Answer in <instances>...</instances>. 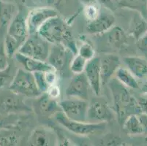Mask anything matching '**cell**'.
I'll return each instance as SVG.
<instances>
[{"instance_id": "31", "label": "cell", "mask_w": 147, "mask_h": 146, "mask_svg": "<svg viewBox=\"0 0 147 146\" xmlns=\"http://www.w3.org/2000/svg\"><path fill=\"white\" fill-rule=\"evenodd\" d=\"M83 12H84V16L88 21V22L95 19L100 13V9L98 8V7L94 5V3L84 5V11Z\"/></svg>"}, {"instance_id": "20", "label": "cell", "mask_w": 147, "mask_h": 146, "mask_svg": "<svg viewBox=\"0 0 147 146\" xmlns=\"http://www.w3.org/2000/svg\"><path fill=\"white\" fill-rule=\"evenodd\" d=\"M16 14V7L13 2L0 0V27L8 26Z\"/></svg>"}, {"instance_id": "10", "label": "cell", "mask_w": 147, "mask_h": 146, "mask_svg": "<svg viewBox=\"0 0 147 146\" xmlns=\"http://www.w3.org/2000/svg\"><path fill=\"white\" fill-rule=\"evenodd\" d=\"M113 110L105 102L96 101L89 104L87 110V122L108 123L114 120Z\"/></svg>"}, {"instance_id": "5", "label": "cell", "mask_w": 147, "mask_h": 146, "mask_svg": "<svg viewBox=\"0 0 147 146\" xmlns=\"http://www.w3.org/2000/svg\"><path fill=\"white\" fill-rule=\"evenodd\" d=\"M49 51V42L37 34L28 36L18 50L24 56L45 61H47Z\"/></svg>"}, {"instance_id": "26", "label": "cell", "mask_w": 147, "mask_h": 146, "mask_svg": "<svg viewBox=\"0 0 147 146\" xmlns=\"http://www.w3.org/2000/svg\"><path fill=\"white\" fill-rule=\"evenodd\" d=\"M4 45H5V51H6L7 55L8 56V58L10 59L18 52V48H20L21 44L16 39H15L12 36L7 34L5 41H4Z\"/></svg>"}, {"instance_id": "3", "label": "cell", "mask_w": 147, "mask_h": 146, "mask_svg": "<svg viewBox=\"0 0 147 146\" xmlns=\"http://www.w3.org/2000/svg\"><path fill=\"white\" fill-rule=\"evenodd\" d=\"M9 90L16 94L29 98H37L42 94L36 84L32 72L21 68L17 70L13 77Z\"/></svg>"}, {"instance_id": "12", "label": "cell", "mask_w": 147, "mask_h": 146, "mask_svg": "<svg viewBox=\"0 0 147 146\" xmlns=\"http://www.w3.org/2000/svg\"><path fill=\"white\" fill-rule=\"evenodd\" d=\"M4 96L0 101V112L7 115H15L18 112H32V108L24 102L19 95L13 93Z\"/></svg>"}, {"instance_id": "28", "label": "cell", "mask_w": 147, "mask_h": 146, "mask_svg": "<svg viewBox=\"0 0 147 146\" xmlns=\"http://www.w3.org/2000/svg\"><path fill=\"white\" fill-rule=\"evenodd\" d=\"M86 61L85 59L81 57L79 55H76L73 58L69 64V69L73 72V74L77 75L84 72V69L86 67Z\"/></svg>"}, {"instance_id": "44", "label": "cell", "mask_w": 147, "mask_h": 146, "mask_svg": "<svg viewBox=\"0 0 147 146\" xmlns=\"http://www.w3.org/2000/svg\"><path fill=\"white\" fill-rule=\"evenodd\" d=\"M5 1H10V2H13V0H5Z\"/></svg>"}, {"instance_id": "7", "label": "cell", "mask_w": 147, "mask_h": 146, "mask_svg": "<svg viewBox=\"0 0 147 146\" xmlns=\"http://www.w3.org/2000/svg\"><path fill=\"white\" fill-rule=\"evenodd\" d=\"M57 15L58 12L50 7H41L31 10L26 18L29 35L37 34V31L44 23Z\"/></svg>"}, {"instance_id": "42", "label": "cell", "mask_w": 147, "mask_h": 146, "mask_svg": "<svg viewBox=\"0 0 147 146\" xmlns=\"http://www.w3.org/2000/svg\"><path fill=\"white\" fill-rule=\"evenodd\" d=\"M80 2L84 5H90V4H93L94 2V0H80Z\"/></svg>"}, {"instance_id": "11", "label": "cell", "mask_w": 147, "mask_h": 146, "mask_svg": "<svg viewBox=\"0 0 147 146\" xmlns=\"http://www.w3.org/2000/svg\"><path fill=\"white\" fill-rule=\"evenodd\" d=\"M89 88L91 87L89 81L84 72H82L75 75L72 77L69 85L67 87L65 94L67 97L88 100Z\"/></svg>"}, {"instance_id": "17", "label": "cell", "mask_w": 147, "mask_h": 146, "mask_svg": "<svg viewBox=\"0 0 147 146\" xmlns=\"http://www.w3.org/2000/svg\"><path fill=\"white\" fill-rule=\"evenodd\" d=\"M37 108L38 112L43 116L54 115L57 112L61 110L59 104L55 99H53L46 93H42L37 97Z\"/></svg>"}, {"instance_id": "37", "label": "cell", "mask_w": 147, "mask_h": 146, "mask_svg": "<svg viewBox=\"0 0 147 146\" xmlns=\"http://www.w3.org/2000/svg\"><path fill=\"white\" fill-rule=\"evenodd\" d=\"M12 118L0 117V129H13L16 127V124L10 121Z\"/></svg>"}, {"instance_id": "2", "label": "cell", "mask_w": 147, "mask_h": 146, "mask_svg": "<svg viewBox=\"0 0 147 146\" xmlns=\"http://www.w3.org/2000/svg\"><path fill=\"white\" fill-rule=\"evenodd\" d=\"M108 83L113 97V109L119 124H122L130 115H138L142 112L138 102L131 96L126 86L117 79L112 77Z\"/></svg>"}, {"instance_id": "41", "label": "cell", "mask_w": 147, "mask_h": 146, "mask_svg": "<svg viewBox=\"0 0 147 146\" xmlns=\"http://www.w3.org/2000/svg\"><path fill=\"white\" fill-rule=\"evenodd\" d=\"M105 145H119L118 143H119V142L117 137H110L108 140L105 142Z\"/></svg>"}, {"instance_id": "25", "label": "cell", "mask_w": 147, "mask_h": 146, "mask_svg": "<svg viewBox=\"0 0 147 146\" xmlns=\"http://www.w3.org/2000/svg\"><path fill=\"white\" fill-rule=\"evenodd\" d=\"M147 32V25L139 15L134 16L130 26V33L138 40Z\"/></svg>"}, {"instance_id": "15", "label": "cell", "mask_w": 147, "mask_h": 146, "mask_svg": "<svg viewBox=\"0 0 147 146\" xmlns=\"http://www.w3.org/2000/svg\"><path fill=\"white\" fill-rule=\"evenodd\" d=\"M115 24L113 15L107 13H100L95 19L88 22L86 31L91 34H100L108 32Z\"/></svg>"}, {"instance_id": "23", "label": "cell", "mask_w": 147, "mask_h": 146, "mask_svg": "<svg viewBox=\"0 0 147 146\" xmlns=\"http://www.w3.org/2000/svg\"><path fill=\"white\" fill-rule=\"evenodd\" d=\"M115 74L117 76V80L125 86L130 88H139L138 83L136 77L129 72V69L119 67Z\"/></svg>"}, {"instance_id": "36", "label": "cell", "mask_w": 147, "mask_h": 146, "mask_svg": "<svg viewBox=\"0 0 147 146\" xmlns=\"http://www.w3.org/2000/svg\"><path fill=\"white\" fill-rule=\"evenodd\" d=\"M137 46L139 50L147 53V32L137 40Z\"/></svg>"}, {"instance_id": "29", "label": "cell", "mask_w": 147, "mask_h": 146, "mask_svg": "<svg viewBox=\"0 0 147 146\" xmlns=\"http://www.w3.org/2000/svg\"><path fill=\"white\" fill-rule=\"evenodd\" d=\"M78 54L86 61H89L95 57V50L94 47L89 42H84L78 50Z\"/></svg>"}, {"instance_id": "4", "label": "cell", "mask_w": 147, "mask_h": 146, "mask_svg": "<svg viewBox=\"0 0 147 146\" xmlns=\"http://www.w3.org/2000/svg\"><path fill=\"white\" fill-rule=\"evenodd\" d=\"M54 118L57 123L65 127L67 130L77 135L87 136L102 132L106 127L107 123H91L77 121L69 119L65 116L62 111L60 110L54 114Z\"/></svg>"}, {"instance_id": "8", "label": "cell", "mask_w": 147, "mask_h": 146, "mask_svg": "<svg viewBox=\"0 0 147 146\" xmlns=\"http://www.w3.org/2000/svg\"><path fill=\"white\" fill-rule=\"evenodd\" d=\"M70 53H73L62 44H53L50 48L47 59L48 63L56 72H62L66 69L68 64L69 65L73 59L70 57Z\"/></svg>"}, {"instance_id": "9", "label": "cell", "mask_w": 147, "mask_h": 146, "mask_svg": "<svg viewBox=\"0 0 147 146\" xmlns=\"http://www.w3.org/2000/svg\"><path fill=\"white\" fill-rule=\"evenodd\" d=\"M27 14L24 7H21L7 26V34L16 39L21 44L29 36L26 21Z\"/></svg>"}, {"instance_id": "22", "label": "cell", "mask_w": 147, "mask_h": 146, "mask_svg": "<svg viewBox=\"0 0 147 146\" xmlns=\"http://www.w3.org/2000/svg\"><path fill=\"white\" fill-rule=\"evenodd\" d=\"M123 129L129 135H142L143 129L138 115H130L122 124Z\"/></svg>"}, {"instance_id": "30", "label": "cell", "mask_w": 147, "mask_h": 146, "mask_svg": "<svg viewBox=\"0 0 147 146\" xmlns=\"http://www.w3.org/2000/svg\"><path fill=\"white\" fill-rule=\"evenodd\" d=\"M33 75H34L36 84L39 88V90L42 94L45 93L49 86L45 78V72H33Z\"/></svg>"}, {"instance_id": "14", "label": "cell", "mask_w": 147, "mask_h": 146, "mask_svg": "<svg viewBox=\"0 0 147 146\" xmlns=\"http://www.w3.org/2000/svg\"><path fill=\"white\" fill-rule=\"evenodd\" d=\"M100 64L101 82L102 85H105L120 67V59L117 55L105 54L100 58Z\"/></svg>"}, {"instance_id": "35", "label": "cell", "mask_w": 147, "mask_h": 146, "mask_svg": "<svg viewBox=\"0 0 147 146\" xmlns=\"http://www.w3.org/2000/svg\"><path fill=\"white\" fill-rule=\"evenodd\" d=\"M56 139H57V141H56V143H57V145H73V144H72V142L70 140H68V138L67 137H65V135L62 133H60L59 132L57 131L56 132Z\"/></svg>"}, {"instance_id": "16", "label": "cell", "mask_w": 147, "mask_h": 146, "mask_svg": "<svg viewBox=\"0 0 147 146\" xmlns=\"http://www.w3.org/2000/svg\"><path fill=\"white\" fill-rule=\"evenodd\" d=\"M15 57L17 61L22 65L25 70L32 73L36 72H49V71L54 70V69L47 61L28 57L18 52L15 54Z\"/></svg>"}, {"instance_id": "19", "label": "cell", "mask_w": 147, "mask_h": 146, "mask_svg": "<svg viewBox=\"0 0 147 146\" xmlns=\"http://www.w3.org/2000/svg\"><path fill=\"white\" fill-rule=\"evenodd\" d=\"M51 135L43 127H37L32 132L29 137L28 143L33 146L50 145Z\"/></svg>"}, {"instance_id": "21", "label": "cell", "mask_w": 147, "mask_h": 146, "mask_svg": "<svg viewBox=\"0 0 147 146\" xmlns=\"http://www.w3.org/2000/svg\"><path fill=\"white\" fill-rule=\"evenodd\" d=\"M108 41L113 46L121 48L127 42V36L120 26H113L108 31Z\"/></svg>"}, {"instance_id": "40", "label": "cell", "mask_w": 147, "mask_h": 146, "mask_svg": "<svg viewBox=\"0 0 147 146\" xmlns=\"http://www.w3.org/2000/svg\"><path fill=\"white\" fill-rule=\"evenodd\" d=\"M140 105V108H141V111L142 112H145L147 114V100L145 99H141L139 102H138Z\"/></svg>"}, {"instance_id": "1", "label": "cell", "mask_w": 147, "mask_h": 146, "mask_svg": "<svg viewBox=\"0 0 147 146\" xmlns=\"http://www.w3.org/2000/svg\"><path fill=\"white\" fill-rule=\"evenodd\" d=\"M37 34L49 44L61 43L73 54L78 53L71 32L67 28L65 21L59 17V15L44 23L37 31Z\"/></svg>"}, {"instance_id": "43", "label": "cell", "mask_w": 147, "mask_h": 146, "mask_svg": "<svg viewBox=\"0 0 147 146\" xmlns=\"http://www.w3.org/2000/svg\"><path fill=\"white\" fill-rule=\"evenodd\" d=\"M141 90H142V92H144V94H147V81L146 82L144 83V84L143 85L142 88H141Z\"/></svg>"}, {"instance_id": "32", "label": "cell", "mask_w": 147, "mask_h": 146, "mask_svg": "<svg viewBox=\"0 0 147 146\" xmlns=\"http://www.w3.org/2000/svg\"><path fill=\"white\" fill-rule=\"evenodd\" d=\"M8 56L5 51L4 42L0 44V71L6 69L10 65L8 62Z\"/></svg>"}, {"instance_id": "13", "label": "cell", "mask_w": 147, "mask_h": 146, "mask_svg": "<svg viewBox=\"0 0 147 146\" xmlns=\"http://www.w3.org/2000/svg\"><path fill=\"white\" fill-rule=\"evenodd\" d=\"M84 72L94 94L96 96H99L101 92V85H102L100 58L94 57L88 61Z\"/></svg>"}, {"instance_id": "38", "label": "cell", "mask_w": 147, "mask_h": 146, "mask_svg": "<svg viewBox=\"0 0 147 146\" xmlns=\"http://www.w3.org/2000/svg\"><path fill=\"white\" fill-rule=\"evenodd\" d=\"M138 117L142 126L143 134L147 135V114L145 112H141L138 115Z\"/></svg>"}, {"instance_id": "6", "label": "cell", "mask_w": 147, "mask_h": 146, "mask_svg": "<svg viewBox=\"0 0 147 146\" xmlns=\"http://www.w3.org/2000/svg\"><path fill=\"white\" fill-rule=\"evenodd\" d=\"M61 110L69 119L77 121H87V110L89 103L87 100L68 97L59 103Z\"/></svg>"}, {"instance_id": "33", "label": "cell", "mask_w": 147, "mask_h": 146, "mask_svg": "<svg viewBox=\"0 0 147 146\" xmlns=\"http://www.w3.org/2000/svg\"><path fill=\"white\" fill-rule=\"evenodd\" d=\"M10 69L11 67L9 65L6 69L0 71V89L5 86L6 83L10 77Z\"/></svg>"}, {"instance_id": "39", "label": "cell", "mask_w": 147, "mask_h": 146, "mask_svg": "<svg viewBox=\"0 0 147 146\" xmlns=\"http://www.w3.org/2000/svg\"><path fill=\"white\" fill-rule=\"evenodd\" d=\"M100 2V5H103L106 9L113 11L114 10V5H113V0H97Z\"/></svg>"}, {"instance_id": "18", "label": "cell", "mask_w": 147, "mask_h": 146, "mask_svg": "<svg viewBox=\"0 0 147 146\" xmlns=\"http://www.w3.org/2000/svg\"><path fill=\"white\" fill-rule=\"evenodd\" d=\"M124 61L129 72L138 78L147 75V61L138 56H127L124 58Z\"/></svg>"}, {"instance_id": "27", "label": "cell", "mask_w": 147, "mask_h": 146, "mask_svg": "<svg viewBox=\"0 0 147 146\" xmlns=\"http://www.w3.org/2000/svg\"><path fill=\"white\" fill-rule=\"evenodd\" d=\"M147 0H119V5L121 7L138 10L142 13L146 7Z\"/></svg>"}, {"instance_id": "24", "label": "cell", "mask_w": 147, "mask_h": 146, "mask_svg": "<svg viewBox=\"0 0 147 146\" xmlns=\"http://www.w3.org/2000/svg\"><path fill=\"white\" fill-rule=\"evenodd\" d=\"M19 143V137L12 129H0V146H15Z\"/></svg>"}, {"instance_id": "34", "label": "cell", "mask_w": 147, "mask_h": 146, "mask_svg": "<svg viewBox=\"0 0 147 146\" xmlns=\"http://www.w3.org/2000/svg\"><path fill=\"white\" fill-rule=\"evenodd\" d=\"M45 93L49 95L50 97H51V98L57 100V98L59 97L61 91H60V88L58 84L55 83L53 84V85H49Z\"/></svg>"}]
</instances>
